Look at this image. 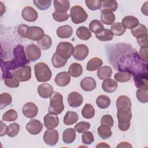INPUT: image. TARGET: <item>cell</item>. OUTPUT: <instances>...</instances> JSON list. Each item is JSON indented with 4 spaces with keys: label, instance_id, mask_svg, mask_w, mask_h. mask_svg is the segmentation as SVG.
Here are the masks:
<instances>
[{
    "label": "cell",
    "instance_id": "cell-3",
    "mask_svg": "<svg viewBox=\"0 0 148 148\" xmlns=\"http://www.w3.org/2000/svg\"><path fill=\"white\" fill-rule=\"evenodd\" d=\"M35 75L39 82H46L50 80L52 75L51 69L45 62H38L34 66Z\"/></svg>",
    "mask_w": 148,
    "mask_h": 148
},
{
    "label": "cell",
    "instance_id": "cell-57",
    "mask_svg": "<svg viewBox=\"0 0 148 148\" xmlns=\"http://www.w3.org/2000/svg\"><path fill=\"white\" fill-rule=\"evenodd\" d=\"M147 35L146 36L140 38V39H137V42L139 46L141 47H145V46H148V43H147Z\"/></svg>",
    "mask_w": 148,
    "mask_h": 148
},
{
    "label": "cell",
    "instance_id": "cell-33",
    "mask_svg": "<svg viewBox=\"0 0 148 148\" xmlns=\"http://www.w3.org/2000/svg\"><path fill=\"white\" fill-rule=\"evenodd\" d=\"M76 35L80 39L87 40L91 38V32L87 27L80 26L76 30Z\"/></svg>",
    "mask_w": 148,
    "mask_h": 148
},
{
    "label": "cell",
    "instance_id": "cell-53",
    "mask_svg": "<svg viewBox=\"0 0 148 148\" xmlns=\"http://www.w3.org/2000/svg\"><path fill=\"white\" fill-rule=\"evenodd\" d=\"M53 18L54 20L58 22H63L66 21L69 17L68 13H60L54 11L52 14Z\"/></svg>",
    "mask_w": 148,
    "mask_h": 148
},
{
    "label": "cell",
    "instance_id": "cell-22",
    "mask_svg": "<svg viewBox=\"0 0 148 148\" xmlns=\"http://www.w3.org/2000/svg\"><path fill=\"white\" fill-rule=\"evenodd\" d=\"M118 84L117 82L112 79H105L102 83V90L108 93H112L114 92L117 88Z\"/></svg>",
    "mask_w": 148,
    "mask_h": 148
},
{
    "label": "cell",
    "instance_id": "cell-18",
    "mask_svg": "<svg viewBox=\"0 0 148 148\" xmlns=\"http://www.w3.org/2000/svg\"><path fill=\"white\" fill-rule=\"evenodd\" d=\"M38 92L42 98H49L53 95L54 89L51 84L42 83L38 87Z\"/></svg>",
    "mask_w": 148,
    "mask_h": 148
},
{
    "label": "cell",
    "instance_id": "cell-34",
    "mask_svg": "<svg viewBox=\"0 0 148 148\" xmlns=\"http://www.w3.org/2000/svg\"><path fill=\"white\" fill-rule=\"evenodd\" d=\"M98 134L102 139H106L112 136V132L110 127L106 125L101 124L98 128Z\"/></svg>",
    "mask_w": 148,
    "mask_h": 148
},
{
    "label": "cell",
    "instance_id": "cell-30",
    "mask_svg": "<svg viewBox=\"0 0 148 148\" xmlns=\"http://www.w3.org/2000/svg\"><path fill=\"white\" fill-rule=\"evenodd\" d=\"M79 119V116L75 112L68 111L63 119V123L65 125H71L77 121Z\"/></svg>",
    "mask_w": 148,
    "mask_h": 148
},
{
    "label": "cell",
    "instance_id": "cell-20",
    "mask_svg": "<svg viewBox=\"0 0 148 148\" xmlns=\"http://www.w3.org/2000/svg\"><path fill=\"white\" fill-rule=\"evenodd\" d=\"M82 90L86 91L94 90L97 87V83L94 78L91 77H86L83 79L80 83Z\"/></svg>",
    "mask_w": 148,
    "mask_h": 148
},
{
    "label": "cell",
    "instance_id": "cell-48",
    "mask_svg": "<svg viewBox=\"0 0 148 148\" xmlns=\"http://www.w3.org/2000/svg\"><path fill=\"white\" fill-rule=\"evenodd\" d=\"M51 2L52 1L50 0H36L34 1L33 3L39 10H45L50 6Z\"/></svg>",
    "mask_w": 148,
    "mask_h": 148
},
{
    "label": "cell",
    "instance_id": "cell-31",
    "mask_svg": "<svg viewBox=\"0 0 148 148\" xmlns=\"http://www.w3.org/2000/svg\"><path fill=\"white\" fill-rule=\"evenodd\" d=\"M103 61L98 57H94L90 59L87 64L86 69L88 71H94L98 69L102 65Z\"/></svg>",
    "mask_w": 148,
    "mask_h": 148
},
{
    "label": "cell",
    "instance_id": "cell-55",
    "mask_svg": "<svg viewBox=\"0 0 148 148\" xmlns=\"http://www.w3.org/2000/svg\"><path fill=\"white\" fill-rule=\"evenodd\" d=\"M147 51L148 47L147 46L141 47L139 49V57L140 60L145 63L147 62Z\"/></svg>",
    "mask_w": 148,
    "mask_h": 148
},
{
    "label": "cell",
    "instance_id": "cell-54",
    "mask_svg": "<svg viewBox=\"0 0 148 148\" xmlns=\"http://www.w3.org/2000/svg\"><path fill=\"white\" fill-rule=\"evenodd\" d=\"M113 119L112 116L110 114H105L103 115L101 119L100 123L101 124L103 125H106L109 126V127H112L113 125Z\"/></svg>",
    "mask_w": 148,
    "mask_h": 148
},
{
    "label": "cell",
    "instance_id": "cell-44",
    "mask_svg": "<svg viewBox=\"0 0 148 148\" xmlns=\"http://www.w3.org/2000/svg\"><path fill=\"white\" fill-rule=\"evenodd\" d=\"M12 101V96L10 94L3 92L0 95V109H2L9 105Z\"/></svg>",
    "mask_w": 148,
    "mask_h": 148
},
{
    "label": "cell",
    "instance_id": "cell-16",
    "mask_svg": "<svg viewBox=\"0 0 148 148\" xmlns=\"http://www.w3.org/2000/svg\"><path fill=\"white\" fill-rule=\"evenodd\" d=\"M21 16L27 21L34 22L37 20L38 14V12L32 7L26 6L21 12Z\"/></svg>",
    "mask_w": 148,
    "mask_h": 148
},
{
    "label": "cell",
    "instance_id": "cell-9",
    "mask_svg": "<svg viewBox=\"0 0 148 148\" xmlns=\"http://www.w3.org/2000/svg\"><path fill=\"white\" fill-rule=\"evenodd\" d=\"M58 132L54 128L48 129L45 132L43 135L44 142L49 146L56 145L58 142Z\"/></svg>",
    "mask_w": 148,
    "mask_h": 148
},
{
    "label": "cell",
    "instance_id": "cell-49",
    "mask_svg": "<svg viewBox=\"0 0 148 148\" xmlns=\"http://www.w3.org/2000/svg\"><path fill=\"white\" fill-rule=\"evenodd\" d=\"M20 82L13 76L5 77L4 79L5 84L10 88H16L20 85Z\"/></svg>",
    "mask_w": 148,
    "mask_h": 148
},
{
    "label": "cell",
    "instance_id": "cell-2",
    "mask_svg": "<svg viewBox=\"0 0 148 148\" xmlns=\"http://www.w3.org/2000/svg\"><path fill=\"white\" fill-rule=\"evenodd\" d=\"M131 108H121L117 109V117L118 127L122 131H126L130 126V120L132 118Z\"/></svg>",
    "mask_w": 148,
    "mask_h": 148
},
{
    "label": "cell",
    "instance_id": "cell-52",
    "mask_svg": "<svg viewBox=\"0 0 148 148\" xmlns=\"http://www.w3.org/2000/svg\"><path fill=\"white\" fill-rule=\"evenodd\" d=\"M82 142L85 145H91L94 141V137L90 131H84L82 135Z\"/></svg>",
    "mask_w": 148,
    "mask_h": 148
},
{
    "label": "cell",
    "instance_id": "cell-39",
    "mask_svg": "<svg viewBox=\"0 0 148 148\" xmlns=\"http://www.w3.org/2000/svg\"><path fill=\"white\" fill-rule=\"evenodd\" d=\"M96 104L101 109H106L110 104V99L105 95H100L96 99Z\"/></svg>",
    "mask_w": 148,
    "mask_h": 148
},
{
    "label": "cell",
    "instance_id": "cell-61",
    "mask_svg": "<svg viewBox=\"0 0 148 148\" xmlns=\"http://www.w3.org/2000/svg\"><path fill=\"white\" fill-rule=\"evenodd\" d=\"M110 147V146L107 145L106 143H99L98 145L96 146V147Z\"/></svg>",
    "mask_w": 148,
    "mask_h": 148
},
{
    "label": "cell",
    "instance_id": "cell-47",
    "mask_svg": "<svg viewBox=\"0 0 148 148\" xmlns=\"http://www.w3.org/2000/svg\"><path fill=\"white\" fill-rule=\"evenodd\" d=\"M138 100L143 103L147 102L148 101V90L138 88L136 92Z\"/></svg>",
    "mask_w": 148,
    "mask_h": 148
},
{
    "label": "cell",
    "instance_id": "cell-42",
    "mask_svg": "<svg viewBox=\"0 0 148 148\" xmlns=\"http://www.w3.org/2000/svg\"><path fill=\"white\" fill-rule=\"evenodd\" d=\"M89 28L93 33L97 34L104 29L102 23L98 20H93L89 24Z\"/></svg>",
    "mask_w": 148,
    "mask_h": 148
},
{
    "label": "cell",
    "instance_id": "cell-19",
    "mask_svg": "<svg viewBox=\"0 0 148 148\" xmlns=\"http://www.w3.org/2000/svg\"><path fill=\"white\" fill-rule=\"evenodd\" d=\"M70 81L71 75L67 72H61L58 73L54 79V82L56 84L60 87L67 86Z\"/></svg>",
    "mask_w": 148,
    "mask_h": 148
},
{
    "label": "cell",
    "instance_id": "cell-25",
    "mask_svg": "<svg viewBox=\"0 0 148 148\" xmlns=\"http://www.w3.org/2000/svg\"><path fill=\"white\" fill-rule=\"evenodd\" d=\"M131 32L136 39H140L147 35V29L145 25L142 24H139L138 26L132 29Z\"/></svg>",
    "mask_w": 148,
    "mask_h": 148
},
{
    "label": "cell",
    "instance_id": "cell-10",
    "mask_svg": "<svg viewBox=\"0 0 148 148\" xmlns=\"http://www.w3.org/2000/svg\"><path fill=\"white\" fill-rule=\"evenodd\" d=\"M135 86L140 89L148 90V77L147 72H140L134 75Z\"/></svg>",
    "mask_w": 148,
    "mask_h": 148
},
{
    "label": "cell",
    "instance_id": "cell-8",
    "mask_svg": "<svg viewBox=\"0 0 148 148\" xmlns=\"http://www.w3.org/2000/svg\"><path fill=\"white\" fill-rule=\"evenodd\" d=\"M44 35L45 32L43 29L37 26L28 27L25 32V38L35 41L40 40Z\"/></svg>",
    "mask_w": 148,
    "mask_h": 148
},
{
    "label": "cell",
    "instance_id": "cell-38",
    "mask_svg": "<svg viewBox=\"0 0 148 148\" xmlns=\"http://www.w3.org/2000/svg\"><path fill=\"white\" fill-rule=\"evenodd\" d=\"M66 62H67L66 59H65L61 57L56 53H54L52 56L51 63L54 68H62L64 66H65Z\"/></svg>",
    "mask_w": 148,
    "mask_h": 148
},
{
    "label": "cell",
    "instance_id": "cell-36",
    "mask_svg": "<svg viewBox=\"0 0 148 148\" xmlns=\"http://www.w3.org/2000/svg\"><path fill=\"white\" fill-rule=\"evenodd\" d=\"M113 35L116 36H121L124 34L126 31V28L121 23L117 22L113 23L111 25L110 29Z\"/></svg>",
    "mask_w": 148,
    "mask_h": 148
},
{
    "label": "cell",
    "instance_id": "cell-43",
    "mask_svg": "<svg viewBox=\"0 0 148 148\" xmlns=\"http://www.w3.org/2000/svg\"><path fill=\"white\" fill-rule=\"evenodd\" d=\"M114 78L117 82L120 83H124L129 81L131 79V74L127 72L120 71L114 74Z\"/></svg>",
    "mask_w": 148,
    "mask_h": 148
},
{
    "label": "cell",
    "instance_id": "cell-26",
    "mask_svg": "<svg viewBox=\"0 0 148 148\" xmlns=\"http://www.w3.org/2000/svg\"><path fill=\"white\" fill-rule=\"evenodd\" d=\"M55 11L60 13H66L69 9L70 3L69 1H53Z\"/></svg>",
    "mask_w": 148,
    "mask_h": 148
},
{
    "label": "cell",
    "instance_id": "cell-46",
    "mask_svg": "<svg viewBox=\"0 0 148 148\" xmlns=\"http://www.w3.org/2000/svg\"><path fill=\"white\" fill-rule=\"evenodd\" d=\"M17 118V113L14 109H10L6 111L2 116V120L6 121H14Z\"/></svg>",
    "mask_w": 148,
    "mask_h": 148
},
{
    "label": "cell",
    "instance_id": "cell-45",
    "mask_svg": "<svg viewBox=\"0 0 148 148\" xmlns=\"http://www.w3.org/2000/svg\"><path fill=\"white\" fill-rule=\"evenodd\" d=\"M20 131V125L16 123H13L8 127L7 135L9 137L17 136Z\"/></svg>",
    "mask_w": 148,
    "mask_h": 148
},
{
    "label": "cell",
    "instance_id": "cell-50",
    "mask_svg": "<svg viewBox=\"0 0 148 148\" xmlns=\"http://www.w3.org/2000/svg\"><path fill=\"white\" fill-rule=\"evenodd\" d=\"M87 7L91 10H97L101 9V1L95 0H86L85 1Z\"/></svg>",
    "mask_w": 148,
    "mask_h": 148
},
{
    "label": "cell",
    "instance_id": "cell-13",
    "mask_svg": "<svg viewBox=\"0 0 148 148\" xmlns=\"http://www.w3.org/2000/svg\"><path fill=\"white\" fill-rule=\"evenodd\" d=\"M42 123L38 120L31 119L27 124L26 129L31 135H37L39 134L43 129Z\"/></svg>",
    "mask_w": 148,
    "mask_h": 148
},
{
    "label": "cell",
    "instance_id": "cell-56",
    "mask_svg": "<svg viewBox=\"0 0 148 148\" xmlns=\"http://www.w3.org/2000/svg\"><path fill=\"white\" fill-rule=\"evenodd\" d=\"M29 26L26 24H21L18 26L17 33L22 38H25V32L26 30Z\"/></svg>",
    "mask_w": 148,
    "mask_h": 148
},
{
    "label": "cell",
    "instance_id": "cell-7",
    "mask_svg": "<svg viewBox=\"0 0 148 148\" xmlns=\"http://www.w3.org/2000/svg\"><path fill=\"white\" fill-rule=\"evenodd\" d=\"M74 47L69 42H60L58 44L56 49V53L61 57L68 60L73 54Z\"/></svg>",
    "mask_w": 148,
    "mask_h": 148
},
{
    "label": "cell",
    "instance_id": "cell-24",
    "mask_svg": "<svg viewBox=\"0 0 148 148\" xmlns=\"http://www.w3.org/2000/svg\"><path fill=\"white\" fill-rule=\"evenodd\" d=\"M122 24L128 29H133L138 26L139 24L138 19L132 16H127L122 20Z\"/></svg>",
    "mask_w": 148,
    "mask_h": 148
},
{
    "label": "cell",
    "instance_id": "cell-12",
    "mask_svg": "<svg viewBox=\"0 0 148 148\" xmlns=\"http://www.w3.org/2000/svg\"><path fill=\"white\" fill-rule=\"evenodd\" d=\"M26 56L28 59L31 61H35L41 56L40 48L35 45L31 44L26 47Z\"/></svg>",
    "mask_w": 148,
    "mask_h": 148
},
{
    "label": "cell",
    "instance_id": "cell-28",
    "mask_svg": "<svg viewBox=\"0 0 148 148\" xmlns=\"http://www.w3.org/2000/svg\"><path fill=\"white\" fill-rule=\"evenodd\" d=\"M131 101L126 95H120L116 100L117 109L120 108H131Z\"/></svg>",
    "mask_w": 148,
    "mask_h": 148
},
{
    "label": "cell",
    "instance_id": "cell-21",
    "mask_svg": "<svg viewBox=\"0 0 148 148\" xmlns=\"http://www.w3.org/2000/svg\"><path fill=\"white\" fill-rule=\"evenodd\" d=\"M100 18L102 23L106 25H112L115 20V15L110 10H102Z\"/></svg>",
    "mask_w": 148,
    "mask_h": 148
},
{
    "label": "cell",
    "instance_id": "cell-23",
    "mask_svg": "<svg viewBox=\"0 0 148 148\" xmlns=\"http://www.w3.org/2000/svg\"><path fill=\"white\" fill-rule=\"evenodd\" d=\"M57 36L62 39L68 38L71 36L73 32V29L71 26L65 25L59 27L56 31Z\"/></svg>",
    "mask_w": 148,
    "mask_h": 148
},
{
    "label": "cell",
    "instance_id": "cell-41",
    "mask_svg": "<svg viewBox=\"0 0 148 148\" xmlns=\"http://www.w3.org/2000/svg\"><path fill=\"white\" fill-rule=\"evenodd\" d=\"M38 45L42 50H47L52 45L51 38L49 35H45L40 40L38 41Z\"/></svg>",
    "mask_w": 148,
    "mask_h": 148
},
{
    "label": "cell",
    "instance_id": "cell-17",
    "mask_svg": "<svg viewBox=\"0 0 148 148\" xmlns=\"http://www.w3.org/2000/svg\"><path fill=\"white\" fill-rule=\"evenodd\" d=\"M44 125L47 129L54 128L59 124V119L57 114L49 113L45 115L43 119Z\"/></svg>",
    "mask_w": 148,
    "mask_h": 148
},
{
    "label": "cell",
    "instance_id": "cell-37",
    "mask_svg": "<svg viewBox=\"0 0 148 148\" xmlns=\"http://www.w3.org/2000/svg\"><path fill=\"white\" fill-rule=\"evenodd\" d=\"M118 8V3L116 1L106 0L101 1V9L102 10H109L112 12L116 11Z\"/></svg>",
    "mask_w": 148,
    "mask_h": 148
},
{
    "label": "cell",
    "instance_id": "cell-15",
    "mask_svg": "<svg viewBox=\"0 0 148 148\" xmlns=\"http://www.w3.org/2000/svg\"><path fill=\"white\" fill-rule=\"evenodd\" d=\"M22 112L25 117L32 119L37 115L38 113V109L34 103L28 102L23 106L22 108Z\"/></svg>",
    "mask_w": 148,
    "mask_h": 148
},
{
    "label": "cell",
    "instance_id": "cell-4",
    "mask_svg": "<svg viewBox=\"0 0 148 148\" xmlns=\"http://www.w3.org/2000/svg\"><path fill=\"white\" fill-rule=\"evenodd\" d=\"M64 109L63 103V97L58 92L53 94L50 99V105L48 109L49 113L59 114L62 112Z\"/></svg>",
    "mask_w": 148,
    "mask_h": 148
},
{
    "label": "cell",
    "instance_id": "cell-58",
    "mask_svg": "<svg viewBox=\"0 0 148 148\" xmlns=\"http://www.w3.org/2000/svg\"><path fill=\"white\" fill-rule=\"evenodd\" d=\"M8 127L6 125L3 123L2 121H1V130H0V136H3L7 134Z\"/></svg>",
    "mask_w": 148,
    "mask_h": 148
},
{
    "label": "cell",
    "instance_id": "cell-5",
    "mask_svg": "<svg viewBox=\"0 0 148 148\" xmlns=\"http://www.w3.org/2000/svg\"><path fill=\"white\" fill-rule=\"evenodd\" d=\"M70 17L74 24H78L84 22L87 18L88 15L82 6L76 5L71 9Z\"/></svg>",
    "mask_w": 148,
    "mask_h": 148
},
{
    "label": "cell",
    "instance_id": "cell-32",
    "mask_svg": "<svg viewBox=\"0 0 148 148\" xmlns=\"http://www.w3.org/2000/svg\"><path fill=\"white\" fill-rule=\"evenodd\" d=\"M68 73L73 77H77L80 76L83 73V68L82 65L76 62L71 64L68 68Z\"/></svg>",
    "mask_w": 148,
    "mask_h": 148
},
{
    "label": "cell",
    "instance_id": "cell-14",
    "mask_svg": "<svg viewBox=\"0 0 148 148\" xmlns=\"http://www.w3.org/2000/svg\"><path fill=\"white\" fill-rule=\"evenodd\" d=\"M67 101L68 105L72 108L80 106L83 102V97L77 92H71L68 95Z\"/></svg>",
    "mask_w": 148,
    "mask_h": 148
},
{
    "label": "cell",
    "instance_id": "cell-35",
    "mask_svg": "<svg viewBox=\"0 0 148 148\" xmlns=\"http://www.w3.org/2000/svg\"><path fill=\"white\" fill-rule=\"evenodd\" d=\"M95 37L101 41H109L113 39V34L109 29H103L100 32L95 34Z\"/></svg>",
    "mask_w": 148,
    "mask_h": 148
},
{
    "label": "cell",
    "instance_id": "cell-29",
    "mask_svg": "<svg viewBox=\"0 0 148 148\" xmlns=\"http://www.w3.org/2000/svg\"><path fill=\"white\" fill-rule=\"evenodd\" d=\"M112 69L109 66H103L99 68L97 71V75L100 80L109 79L112 76Z\"/></svg>",
    "mask_w": 148,
    "mask_h": 148
},
{
    "label": "cell",
    "instance_id": "cell-40",
    "mask_svg": "<svg viewBox=\"0 0 148 148\" xmlns=\"http://www.w3.org/2000/svg\"><path fill=\"white\" fill-rule=\"evenodd\" d=\"M82 116L87 119H92L95 115V109L90 103H86L82 110Z\"/></svg>",
    "mask_w": 148,
    "mask_h": 148
},
{
    "label": "cell",
    "instance_id": "cell-60",
    "mask_svg": "<svg viewBox=\"0 0 148 148\" xmlns=\"http://www.w3.org/2000/svg\"><path fill=\"white\" fill-rule=\"evenodd\" d=\"M147 3H148V2H146L142 6V8H141V11L145 15V16H147Z\"/></svg>",
    "mask_w": 148,
    "mask_h": 148
},
{
    "label": "cell",
    "instance_id": "cell-6",
    "mask_svg": "<svg viewBox=\"0 0 148 148\" xmlns=\"http://www.w3.org/2000/svg\"><path fill=\"white\" fill-rule=\"evenodd\" d=\"M10 72L12 75L19 82H26L31 77V68L28 65L20 66Z\"/></svg>",
    "mask_w": 148,
    "mask_h": 148
},
{
    "label": "cell",
    "instance_id": "cell-59",
    "mask_svg": "<svg viewBox=\"0 0 148 148\" xmlns=\"http://www.w3.org/2000/svg\"><path fill=\"white\" fill-rule=\"evenodd\" d=\"M117 147H132V146L127 142H123L120 143L117 146Z\"/></svg>",
    "mask_w": 148,
    "mask_h": 148
},
{
    "label": "cell",
    "instance_id": "cell-11",
    "mask_svg": "<svg viewBox=\"0 0 148 148\" xmlns=\"http://www.w3.org/2000/svg\"><path fill=\"white\" fill-rule=\"evenodd\" d=\"M88 52V48L86 45L79 44L75 47L73 57L77 61H82L87 57Z\"/></svg>",
    "mask_w": 148,
    "mask_h": 148
},
{
    "label": "cell",
    "instance_id": "cell-27",
    "mask_svg": "<svg viewBox=\"0 0 148 148\" xmlns=\"http://www.w3.org/2000/svg\"><path fill=\"white\" fill-rule=\"evenodd\" d=\"M76 138L75 130L70 128L65 130L62 133V140L65 143H72Z\"/></svg>",
    "mask_w": 148,
    "mask_h": 148
},
{
    "label": "cell",
    "instance_id": "cell-51",
    "mask_svg": "<svg viewBox=\"0 0 148 148\" xmlns=\"http://www.w3.org/2000/svg\"><path fill=\"white\" fill-rule=\"evenodd\" d=\"M90 123L86 121H80L76 124L75 126V130L78 133H83L88 130L90 128Z\"/></svg>",
    "mask_w": 148,
    "mask_h": 148
},
{
    "label": "cell",
    "instance_id": "cell-1",
    "mask_svg": "<svg viewBox=\"0 0 148 148\" xmlns=\"http://www.w3.org/2000/svg\"><path fill=\"white\" fill-rule=\"evenodd\" d=\"M14 58L9 61L1 60L2 79L12 76L10 71H13L20 66H25L29 63V60L26 58V55L22 45H18L13 49Z\"/></svg>",
    "mask_w": 148,
    "mask_h": 148
}]
</instances>
